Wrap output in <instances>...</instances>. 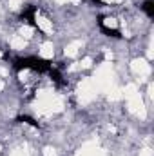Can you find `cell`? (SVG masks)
Here are the masks:
<instances>
[{
	"instance_id": "obj_1",
	"label": "cell",
	"mask_w": 154,
	"mask_h": 156,
	"mask_svg": "<svg viewBox=\"0 0 154 156\" xmlns=\"http://www.w3.org/2000/svg\"><path fill=\"white\" fill-rule=\"evenodd\" d=\"M53 67L51 60L40 58V56H26V58H15L13 60V69L15 71H24V69H33L38 73H49Z\"/></svg>"
},
{
	"instance_id": "obj_2",
	"label": "cell",
	"mask_w": 154,
	"mask_h": 156,
	"mask_svg": "<svg viewBox=\"0 0 154 156\" xmlns=\"http://www.w3.org/2000/svg\"><path fill=\"white\" fill-rule=\"evenodd\" d=\"M35 15H37V7H35V5H29V7H26V9L20 13V20H26V22H29L31 26H37Z\"/></svg>"
},
{
	"instance_id": "obj_3",
	"label": "cell",
	"mask_w": 154,
	"mask_h": 156,
	"mask_svg": "<svg viewBox=\"0 0 154 156\" xmlns=\"http://www.w3.org/2000/svg\"><path fill=\"white\" fill-rule=\"evenodd\" d=\"M103 20H105L103 16H98V26H100V29H102V31H103V33H105L107 37H113V38H120V37H121V35H120V31H118V29H111V27H107Z\"/></svg>"
},
{
	"instance_id": "obj_4",
	"label": "cell",
	"mask_w": 154,
	"mask_h": 156,
	"mask_svg": "<svg viewBox=\"0 0 154 156\" xmlns=\"http://www.w3.org/2000/svg\"><path fill=\"white\" fill-rule=\"evenodd\" d=\"M49 75H51V78H53V82H54L56 85H60V87H62V85H65V82L62 80V73H60L58 69L51 67V69H49Z\"/></svg>"
},
{
	"instance_id": "obj_5",
	"label": "cell",
	"mask_w": 154,
	"mask_h": 156,
	"mask_svg": "<svg viewBox=\"0 0 154 156\" xmlns=\"http://www.w3.org/2000/svg\"><path fill=\"white\" fill-rule=\"evenodd\" d=\"M16 122H22V123H29L31 127H35V129H40V123L35 120V118H31V116H27V115H22V116H18L16 118Z\"/></svg>"
},
{
	"instance_id": "obj_6",
	"label": "cell",
	"mask_w": 154,
	"mask_h": 156,
	"mask_svg": "<svg viewBox=\"0 0 154 156\" xmlns=\"http://www.w3.org/2000/svg\"><path fill=\"white\" fill-rule=\"evenodd\" d=\"M142 9L147 13L149 18H154V0H145L143 5H142Z\"/></svg>"
},
{
	"instance_id": "obj_7",
	"label": "cell",
	"mask_w": 154,
	"mask_h": 156,
	"mask_svg": "<svg viewBox=\"0 0 154 156\" xmlns=\"http://www.w3.org/2000/svg\"><path fill=\"white\" fill-rule=\"evenodd\" d=\"M94 4H98V5H102V0H93Z\"/></svg>"
}]
</instances>
